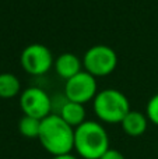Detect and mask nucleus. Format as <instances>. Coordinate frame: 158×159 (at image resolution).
<instances>
[{
  "label": "nucleus",
  "mask_w": 158,
  "mask_h": 159,
  "mask_svg": "<svg viewBox=\"0 0 158 159\" xmlns=\"http://www.w3.org/2000/svg\"><path fill=\"white\" fill-rule=\"evenodd\" d=\"M38 141L50 157L74 152V127L67 124L58 113L41 120Z\"/></svg>",
  "instance_id": "1"
},
{
  "label": "nucleus",
  "mask_w": 158,
  "mask_h": 159,
  "mask_svg": "<svg viewBox=\"0 0 158 159\" xmlns=\"http://www.w3.org/2000/svg\"><path fill=\"white\" fill-rule=\"evenodd\" d=\"M111 148L108 130L98 120H86L74 129V154L81 159H100Z\"/></svg>",
  "instance_id": "2"
},
{
  "label": "nucleus",
  "mask_w": 158,
  "mask_h": 159,
  "mask_svg": "<svg viewBox=\"0 0 158 159\" xmlns=\"http://www.w3.org/2000/svg\"><path fill=\"white\" fill-rule=\"evenodd\" d=\"M92 110L97 120L102 124H120L132 109L128 96L122 91L105 88L95 95Z\"/></svg>",
  "instance_id": "3"
},
{
  "label": "nucleus",
  "mask_w": 158,
  "mask_h": 159,
  "mask_svg": "<svg viewBox=\"0 0 158 159\" xmlns=\"http://www.w3.org/2000/svg\"><path fill=\"white\" fill-rule=\"evenodd\" d=\"M118 66V55L108 45H94L83 56V67L95 78L112 74Z\"/></svg>",
  "instance_id": "4"
},
{
  "label": "nucleus",
  "mask_w": 158,
  "mask_h": 159,
  "mask_svg": "<svg viewBox=\"0 0 158 159\" xmlns=\"http://www.w3.org/2000/svg\"><path fill=\"white\" fill-rule=\"evenodd\" d=\"M20 109L22 115L42 120L53 113V101L45 89L28 87L20 93Z\"/></svg>",
  "instance_id": "5"
},
{
  "label": "nucleus",
  "mask_w": 158,
  "mask_h": 159,
  "mask_svg": "<svg viewBox=\"0 0 158 159\" xmlns=\"http://www.w3.org/2000/svg\"><path fill=\"white\" fill-rule=\"evenodd\" d=\"M20 63L25 73L30 75H44L55 64L52 52L42 43H31L22 49Z\"/></svg>",
  "instance_id": "6"
},
{
  "label": "nucleus",
  "mask_w": 158,
  "mask_h": 159,
  "mask_svg": "<svg viewBox=\"0 0 158 159\" xmlns=\"http://www.w3.org/2000/svg\"><path fill=\"white\" fill-rule=\"evenodd\" d=\"M98 93L97 78L86 70L80 71L74 77L69 78L64 84V98L77 103L86 105L92 102Z\"/></svg>",
  "instance_id": "7"
},
{
  "label": "nucleus",
  "mask_w": 158,
  "mask_h": 159,
  "mask_svg": "<svg viewBox=\"0 0 158 159\" xmlns=\"http://www.w3.org/2000/svg\"><path fill=\"white\" fill-rule=\"evenodd\" d=\"M53 67H55L58 75L60 78H63L64 81L74 77L76 74H78L80 71L84 70L83 60H81L77 55H74V53H72V52H66V53L59 55L58 57H56Z\"/></svg>",
  "instance_id": "8"
},
{
  "label": "nucleus",
  "mask_w": 158,
  "mask_h": 159,
  "mask_svg": "<svg viewBox=\"0 0 158 159\" xmlns=\"http://www.w3.org/2000/svg\"><path fill=\"white\" fill-rule=\"evenodd\" d=\"M148 119L146 116V113L140 112V110H130V112L126 115V117L122 120L120 127H122V131L126 135L132 138H137L142 137L148 129Z\"/></svg>",
  "instance_id": "9"
},
{
  "label": "nucleus",
  "mask_w": 158,
  "mask_h": 159,
  "mask_svg": "<svg viewBox=\"0 0 158 159\" xmlns=\"http://www.w3.org/2000/svg\"><path fill=\"white\" fill-rule=\"evenodd\" d=\"M58 113L67 124H70L72 127H78L80 124H83L87 120V110L86 106L81 103L73 101H67L64 99L63 103L60 105V107L58 109Z\"/></svg>",
  "instance_id": "10"
},
{
  "label": "nucleus",
  "mask_w": 158,
  "mask_h": 159,
  "mask_svg": "<svg viewBox=\"0 0 158 159\" xmlns=\"http://www.w3.org/2000/svg\"><path fill=\"white\" fill-rule=\"evenodd\" d=\"M22 92L21 81L13 73H0V98L11 99Z\"/></svg>",
  "instance_id": "11"
},
{
  "label": "nucleus",
  "mask_w": 158,
  "mask_h": 159,
  "mask_svg": "<svg viewBox=\"0 0 158 159\" xmlns=\"http://www.w3.org/2000/svg\"><path fill=\"white\" fill-rule=\"evenodd\" d=\"M18 133L24 138L28 140H38L39 129H41V120L30 117V116H22L18 120Z\"/></svg>",
  "instance_id": "12"
},
{
  "label": "nucleus",
  "mask_w": 158,
  "mask_h": 159,
  "mask_svg": "<svg viewBox=\"0 0 158 159\" xmlns=\"http://www.w3.org/2000/svg\"><path fill=\"white\" fill-rule=\"evenodd\" d=\"M144 113H146V116H147L148 121L158 127V92L154 93V95L148 99L147 105H146Z\"/></svg>",
  "instance_id": "13"
},
{
  "label": "nucleus",
  "mask_w": 158,
  "mask_h": 159,
  "mask_svg": "<svg viewBox=\"0 0 158 159\" xmlns=\"http://www.w3.org/2000/svg\"><path fill=\"white\" fill-rule=\"evenodd\" d=\"M100 159H126V157L123 155V152L119 151V149L112 148V147H111V148H109Z\"/></svg>",
  "instance_id": "14"
},
{
  "label": "nucleus",
  "mask_w": 158,
  "mask_h": 159,
  "mask_svg": "<svg viewBox=\"0 0 158 159\" xmlns=\"http://www.w3.org/2000/svg\"><path fill=\"white\" fill-rule=\"evenodd\" d=\"M50 159H81V158H78L74 152H72V154H64V155H58V157H50Z\"/></svg>",
  "instance_id": "15"
}]
</instances>
